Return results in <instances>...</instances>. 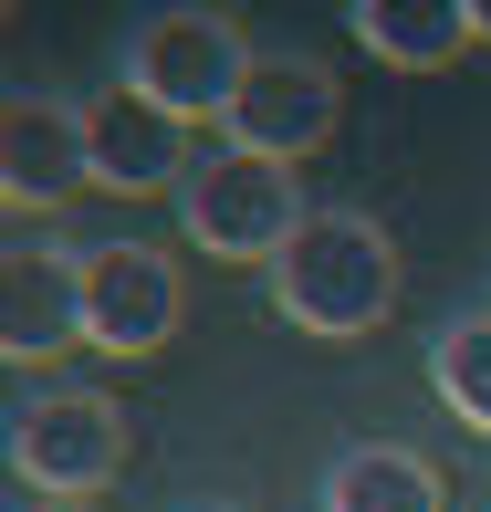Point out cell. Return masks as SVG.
Here are the masks:
<instances>
[{"mask_svg": "<svg viewBox=\"0 0 491 512\" xmlns=\"http://www.w3.org/2000/svg\"><path fill=\"white\" fill-rule=\"evenodd\" d=\"M272 314L293 324V335H377L397 314V241L366 209H314V220L293 230V251L272 262Z\"/></svg>", "mask_w": 491, "mask_h": 512, "instance_id": "obj_1", "label": "cell"}, {"mask_svg": "<svg viewBox=\"0 0 491 512\" xmlns=\"http://www.w3.org/2000/svg\"><path fill=\"white\" fill-rule=\"evenodd\" d=\"M251 42H241V21L230 11H147L126 32V63H115V84H136L157 115H178V126H209V115H230L241 105V84H251Z\"/></svg>", "mask_w": 491, "mask_h": 512, "instance_id": "obj_2", "label": "cell"}, {"mask_svg": "<svg viewBox=\"0 0 491 512\" xmlns=\"http://www.w3.org/2000/svg\"><path fill=\"white\" fill-rule=\"evenodd\" d=\"M314 220L293 189L283 157H251V147H209L189 178H178V230L209 251V262H283L293 230Z\"/></svg>", "mask_w": 491, "mask_h": 512, "instance_id": "obj_3", "label": "cell"}, {"mask_svg": "<svg viewBox=\"0 0 491 512\" xmlns=\"http://www.w3.org/2000/svg\"><path fill=\"white\" fill-rule=\"evenodd\" d=\"M11 471L32 502H84L126 471V408L105 387H21L11 398Z\"/></svg>", "mask_w": 491, "mask_h": 512, "instance_id": "obj_4", "label": "cell"}, {"mask_svg": "<svg viewBox=\"0 0 491 512\" xmlns=\"http://www.w3.org/2000/svg\"><path fill=\"white\" fill-rule=\"evenodd\" d=\"M178 335V262L147 241H84V345L157 356Z\"/></svg>", "mask_w": 491, "mask_h": 512, "instance_id": "obj_5", "label": "cell"}, {"mask_svg": "<svg viewBox=\"0 0 491 512\" xmlns=\"http://www.w3.org/2000/svg\"><path fill=\"white\" fill-rule=\"evenodd\" d=\"M335 63H314V53H262L251 63V84H241V105L220 115V147H251V157H314L324 136H335Z\"/></svg>", "mask_w": 491, "mask_h": 512, "instance_id": "obj_6", "label": "cell"}, {"mask_svg": "<svg viewBox=\"0 0 491 512\" xmlns=\"http://www.w3.org/2000/svg\"><path fill=\"white\" fill-rule=\"evenodd\" d=\"M84 178H95L84 105L42 95V84H11V105H0V199L11 209H63Z\"/></svg>", "mask_w": 491, "mask_h": 512, "instance_id": "obj_7", "label": "cell"}, {"mask_svg": "<svg viewBox=\"0 0 491 512\" xmlns=\"http://www.w3.org/2000/svg\"><path fill=\"white\" fill-rule=\"evenodd\" d=\"M84 345V251L74 241H11L0 251V356L42 366Z\"/></svg>", "mask_w": 491, "mask_h": 512, "instance_id": "obj_8", "label": "cell"}, {"mask_svg": "<svg viewBox=\"0 0 491 512\" xmlns=\"http://www.w3.org/2000/svg\"><path fill=\"white\" fill-rule=\"evenodd\" d=\"M84 136H95V189H126V199L178 189V178L199 168V157H189V126L157 115L136 84H105V95L84 105Z\"/></svg>", "mask_w": 491, "mask_h": 512, "instance_id": "obj_9", "label": "cell"}, {"mask_svg": "<svg viewBox=\"0 0 491 512\" xmlns=\"http://www.w3.org/2000/svg\"><path fill=\"white\" fill-rule=\"evenodd\" d=\"M345 32L397 74H439V63H460L481 42V21H471V0H356Z\"/></svg>", "mask_w": 491, "mask_h": 512, "instance_id": "obj_10", "label": "cell"}, {"mask_svg": "<svg viewBox=\"0 0 491 512\" xmlns=\"http://www.w3.org/2000/svg\"><path fill=\"white\" fill-rule=\"evenodd\" d=\"M324 512H439V471L397 439H356L324 471Z\"/></svg>", "mask_w": 491, "mask_h": 512, "instance_id": "obj_11", "label": "cell"}, {"mask_svg": "<svg viewBox=\"0 0 491 512\" xmlns=\"http://www.w3.org/2000/svg\"><path fill=\"white\" fill-rule=\"evenodd\" d=\"M429 387H439V408H450L460 429L491 439V314H450L429 335Z\"/></svg>", "mask_w": 491, "mask_h": 512, "instance_id": "obj_12", "label": "cell"}, {"mask_svg": "<svg viewBox=\"0 0 491 512\" xmlns=\"http://www.w3.org/2000/svg\"><path fill=\"white\" fill-rule=\"evenodd\" d=\"M471 21H481V42H491V0H471Z\"/></svg>", "mask_w": 491, "mask_h": 512, "instance_id": "obj_13", "label": "cell"}, {"mask_svg": "<svg viewBox=\"0 0 491 512\" xmlns=\"http://www.w3.org/2000/svg\"><path fill=\"white\" fill-rule=\"evenodd\" d=\"M21 512H84V502H21Z\"/></svg>", "mask_w": 491, "mask_h": 512, "instance_id": "obj_14", "label": "cell"}, {"mask_svg": "<svg viewBox=\"0 0 491 512\" xmlns=\"http://www.w3.org/2000/svg\"><path fill=\"white\" fill-rule=\"evenodd\" d=\"M209 512H241V502H209Z\"/></svg>", "mask_w": 491, "mask_h": 512, "instance_id": "obj_15", "label": "cell"}]
</instances>
